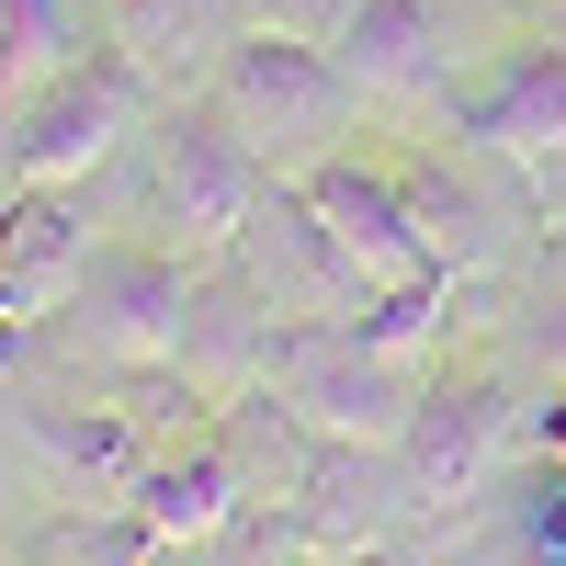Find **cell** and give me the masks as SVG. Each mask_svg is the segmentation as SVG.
<instances>
[{
	"instance_id": "cell-14",
	"label": "cell",
	"mask_w": 566,
	"mask_h": 566,
	"mask_svg": "<svg viewBox=\"0 0 566 566\" xmlns=\"http://www.w3.org/2000/svg\"><path fill=\"white\" fill-rule=\"evenodd\" d=\"M272 340H283V317L250 295L227 261H205V295H193V328H181V386H193L205 408H239L272 386Z\"/></svg>"
},
{
	"instance_id": "cell-4",
	"label": "cell",
	"mask_w": 566,
	"mask_h": 566,
	"mask_svg": "<svg viewBox=\"0 0 566 566\" xmlns=\"http://www.w3.org/2000/svg\"><path fill=\"white\" fill-rule=\"evenodd\" d=\"M205 103L250 136V159L272 181H306L352 148V125H363V91L340 80V57L328 45H283V34H250V45H227V69Z\"/></svg>"
},
{
	"instance_id": "cell-3",
	"label": "cell",
	"mask_w": 566,
	"mask_h": 566,
	"mask_svg": "<svg viewBox=\"0 0 566 566\" xmlns=\"http://www.w3.org/2000/svg\"><path fill=\"white\" fill-rule=\"evenodd\" d=\"M170 103L148 91V69L125 57V45H103V57H80L69 80H45L34 103H12V125H0V193H80L103 159L148 148V125Z\"/></svg>"
},
{
	"instance_id": "cell-11",
	"label": "cell",
	"mask_w": 566,
	"mask_h": 566,
	"mask_svg": "<svg viewBox=\"0 0 566 566\" xmlns=\"http://www.w3.org/2000/svg\"><path fill=\"white\" fill-rule=\"evenodd\" d=\"M397 464H408V499L431 510V522H442V510H476L499 464H522V453H510V386H488V374L453 386V374H442V386L419 397V419L397 431Z\"/></svg>"
},
{
	"instance_id": "cell-10",
	"label": "cell",
	"mask_w": 566,
	"mask_h": 566,
	"mask_svg": "<svg viewBox=\"0 0 566 566\" xmlns=\"http://www.w3.org/2000/svg\"><path fill=\"white\" fill-rule=\"evenodd\" d=\"M306 205L328 216V239L352 250V272H363V295H374V306H386V295H431V283H453L397 170H374V159L340 148L328 170H306Z\"/></svg>"
},
{
	"instance_id": "cell-19",
	"label": "cell",
	"mask_w": 566,
	"mask_h": 566,
	"mask_svg": "<svg viewBox=\"0 0 566 566\" xmlns=\"http://www.w3.org/2000/svg\"><path fill=\"white\" fill-rule=\"evenodd\" d=\"M34 566H205L193 544H159V533H136L125 510H69V522H45L34 533Z\"/></svg>"
},
{
	"instance_id": "cell-13",
	"label": "cell",
	"mask_w": 566,
	"mask_h": 566,
	"mask_svg": "<svg viewBox=\"0 0 566 566\" xmlns=\"http://www.w3.org/2000/svg\"><path fill=\"white\" fill-rule=\"evenodd\" d=\"M91 250H103V239H91V216L69 193H0V317L34 340V328L80 295Z\"/></svg>"
},
{
	"instance_id": "cell-17",
	"label": "cell",
	"mask_w": 566,
	"mask_h": 566,
	"mask_svg": "<svg viewBox=\"0 0 566 566\" xmlns=\"http://www.w3.org/2000/svg\"><path fill=\"white\" fill-rule=\"evenodd\" d=\"M114 45V0H0V114Z\"/></svg>"
},
{
	"instance_id": "cell-22",
	"label": "cell",
	"mask_w": 566,
	"mask_h": 566,
	"mask_svg": "<svg viewBox=\"0 0 566 566\" xmlns=\"http://www.w3.org/2000/svg\"><path fill=\"white\" fill-rule=\"evenodd\" d=\"M533 12H555V23H566V0H533Z\"/></svg>"
},
{
	"instance_id": "cell-2",
	"label": "cell",
	"mask_w": 566,
	"mask_h": 566,
	"mask_svg": "<svg viewBox=\"0 0 566 566\" xmlns=\"http://www.w3.org/2000/svg\"><path fill=\"white\" fill-rule=\"evenodd\" d=\"M193 295H205V261H181L159 239H103L80 295L34 328V352L80 363V374H170L181 328H193Z\"/></svg>"
},
{
	"instance_id": "cell-1",
	"label": "cell",
	"mask_w": 566,
	"mask_h": 566,
	"mask_svg": "<svg viewBox=\"0 0 566 566\" xmlns=\"http://www.w3.org/2000/svg\"><path fill=\"white\" fill-rule=\"evenodd\" d=\"M205 419L216 408L181 386V363L170 374H80V363H57V374L23 386V431L57 464L69 510H125V488L148 476L181 431H205Z\"/></svg>"
},
{
	"instance_id": "cell-16",
	"label": "cell",
	"mask_w": 566,
	"mask_h": 566,
	"mask_svg": "<svg viewBox=\"0 0 566 566\" xmlns=\"http://www.w3.org/2000/svg\"><path fill=\"white\" fill-rule=\"evenodd\" d=\"M239 510H250V499H239V464H227L216 419H205V431H181V442L148 464V476L125 488V522H136V533H159V544H216Z\"/></svg>"
},
{
	"instance_id": "cell-18",
	"label": "cell",
	"mask_w": 566,
	"mask_h": 566,
	"mask_svg": "<svg viewBox=\"0 0 566 566\" xmlns=\"http://www.w3.org/2000/svg\"><path fill=\"white\" fill-rule=\"evenodd\" d=\"M216 442H227V464H239V499H250V510H295V499L317 488V464H328V442H317L272 386L239 397V408H216Z\"/></svg>"
},
{
	"instance_id": "cell-6",
	"label": "cell",
	"mask_w": 566,
	"mask_h": 566,
	"mask_svg": "<svg viewBox=\"0 0 566 566\" xmlns=\"http://www.w3.org/2000/svg\"><path fill=\"white\" fill-rule=\"evenodd\" d=\"M272 397L306 419L317 442H363V453H397V431L431 397V363H408L397 340H374L363 317H317V328H283L272 340Z\"/></svg>"
},
{
	"instance_id": "cell-5",
	"label": "cell",
	"mask_w": 566,
	"mask_h": 566,
	"mask_svg": "<svg viewBox=\"0 0 566 566\" xmlns=\"http://www.w3.org/2000/svg\"><path fill=\"white\" fill-rule=\"evenodd\" d=\"M272 170L250 159V136L227 125L216 103H170L148 125V170H136V216H148V239L181 250V261H227L239 250V227L261 216Z\"/></svg>"
},
{
	"instance_id": "cell-21",
	"label": "cell",
	"mask_w": 566,
	"mask_h": 566,
	"mask_svg": "<svg viewBox=\"0 0 566 566\" xmlns=\"http://www.w3.org/2000/svg\"><path fill=\"white\" fill-rule=\"evenodd\" d=\"M352 23V0H239V45L250 34H283V45H328Z\"/></svg>"
},
{
	"instance_id": "cell-12",
	"label": "cell",
	"mask_w": 566,
	"mask_h": 566,
	"mask_svg": "<svg viewBox=\"0 0 566 566\" xmlns=\"http://www.w3.org/2000/svg\"><path fill=\"white\" fill-rule=\"evenodd\" d=\"M340 80L363 91V114H419V103H453V45L431 0H352V23L328 34Z\"/></svg>"
},
{
	"instance_id": "cell-8",
	"label": "cell",
	"mask_w": 566,
	"mask_h": 566,
	"mask_svg": "<svg viewBox=\"0 0 566 566\" xmlns=\"http://www.w3.org/2000/svg\"><path fill=\"white\" fill-rule=\"evenodd\" d=\"M453 136H476L488 159H510L533 193H566V34H533L510 45L499 69L453 80Z\"/></svg>"
},
{
	"instance_id": "cell-7",
	"label": "cell",
	"mask_w": 566,
	"mask_h": 566,
	"mask_svg": "<svg viewBox=\"0 0 566 566\" xmlns=\"http://www.w3.org/2000/svg\"><path fill=\"white\" fill-rule=\"evenodd\" d=\"M227 272H239V283H250V295H261L283 328H317V317H374L363 272H352V250L328 239V216L306 205V181H272V193H261V216L239 227Z\"/></svg>"
},
{
	"instance_id": "cell-9",
	"label": "cell",
	"mask_w": 566,
	"mask_h": 566,
	"mask_svg": "<svg viewBox=\"0 0 566 566\" xmlns=\"http://www.w3.org/2000/svg\"><path fill=\"white\" fill-rule=\"evenodd\" d=\"M408 181V205H419V227H431V250H442V272L453 283H476V272H499L510 250H522V227H533V181L510 170V159H488L476 136H453V148H431V159H408L397 170Z\"/></svg>"
},
{
	"instance_id": "cell-20",
	"label": "cell",
	"mask_w": 566,
	"mask_h": 566,
	"mask_svg": "<svg viewBox=\"0 0 566 566\" xmlns=\"http://www.w3.org/2000/svg\"><path fill=\"white\" fill-rule=\"evenodd\" d=\"M510 522H522V555H533V566H566V453L533 464V488H522Z\"/></svg>"
},
{
	"instance_id": "cell-15",
	"label": "cell",
	"mask_w": 566,
	"mask_h": 566,
	"mask_svg": "<svg viewBox=\"0 0 566 566\" xmlns=\"http://www.w3.org/2000/svg\"><path fill=\"white\" fill-rule=\"evenodd\" d=\"M114 45L148 69L159 103H205L239 45V0H114Z\"/></svg>"
}]
</instances>
